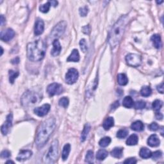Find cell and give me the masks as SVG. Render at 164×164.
I'll return each mask as SVG.
<instances>
[{
  "mask_svg": "<svg viewBox=\"0 0 164 164\" xmlns=\"http://www.w3.org/2000/svg\"><path fill=\"white\" fill-rule=\"evenodd\" d=\"M63 92V87L62 85L56 83H51L47 87V92L50 96H54L56 95H59Z\"/></svg>",
  "mask_w": 164,
  "mask_h": 164,
  "instance_id": "9",
  "label": "cell"
},
{
  "mask_svg": "<svg viewBox=\"0 0 164 164\" xmlns=\"http://www.w3.org/2000/svg\"><path fill=\"white\" fill-rule=\"evenodd\" d=\"M108 153L105 149H100L96 154V158L99 160H105L108 156Z\"/></svg>",
  "mask_w": 164,
  "mask_h": 164,
  "instance_id": "28",
  "label": "cell"
},
{
  "mask_svg": "<svg viewBox=\"0 0 164 164\" xmlns=\"http://www.w3.org/2000/svg\"><path fill=\"white\" fill-rule=\"evenodd\" d=\"M32 156V151L30 150H21L17 156V160L22 162L28 160Z\"/></svg>",
  "mask_w": 164,
  "mask_h": 164,
  "instance_id": "14",
  "label": "cell"
},
{
  "mask_svg": "<svg viewBox=\"0 0 164 164\" xmlns=\"http://www.w3.org/2000/svg\"><path fill=\"white\" fill-rule=\"evenodd\" d=\"M15 35V32L11 28H8L1 32V39L3 41L8 42L14 38Z\"/></svg>",
  "mask_w": 164,
  "mask_h": 164,
  "instance_id": "11",
  "label": "cell"
},
{
  "mask_svg": "<svg viewBox=\"0 0 164 164\" xmlns=\"http://www.w3.org/2000/svg\"><path fill=\"white\" fill-rule=\"evenodd\" d=\"M5 23V18L3 15H1V26H3V24Z\"/></svg>",
  "mask_w": 164,
  "mask_h": 164,
  "instance_id": "49",
  "label": "cell"
},
{
  "mask_svg": "<svg viewBox=\"0 0 164 164\" xmlns=\"http://www.w3.org/2000/svg\"><path fill=\"white\" fill-rule=\"evenodd\" d=\"M49 2L50 3L51 5L53 6L54 7H55V6H56L58 5V1H49Z\"/></svg>",
  "mask_w": 164,
  "mask_h": 164,
  "instance_id": "48",
  "label": "cell"
},
{
  "mask_svg": "<svg viewBox=\"0 0 164 164\" xmlns=\"http://www.w3.org/2000/svg\"><path fill=\"white\" fill-rule=\"evenodd\" d=\"M12 63H14V64H17V63H19V58L16 57L14 59H13L12 60Z\"/></svg>",
  "mask_w": 164,
  "mask_h": 164,
  "instance_id": "47",
  "label": "cell"
},
{
  "mask_svg": "<svg viewBox=\"0 0 164 164\" xmlns=\"http://www.w3.org/2000/svg\"><path fill=\"white\" fill-rule=\"evenodd\" d=\"M126 61L130 66L137 68L142 63V58L139 55L130 53L126 56Z\"/></svg>",
  "mask_w": 164,
  "mask_h": 164,
  "instance_id": "7",
  "label": "cell"
},
{
  "mask_svg": "<svg viewBox=\"0 0 164 164\" xmlns=\"http://www.w3.org/2000/svg\"><path fill=\"white\" fill-rule=\"evenodd\" d=\"M44 23L41 19L38 18L37 19L35 24L34 33L36 35H40L44 32Z\"/></svg>",
  "mask_w": 164,
  "mask_h": 164,
  "instance_id": "13",
  "label": "cell"
},
{
  "mask_svg": "<svg viewBox=\"0 0 164 164\" xmlns=\"http://www.w3.org/2000/svg\"><path fill=\"white\" fill-rule=\"evenodd\" d=\"M123 149L121 148H115L111 151V155L116 158H120L122 156Z\"/></svg>",
  "mask_w": 164,
  "mask_h": 164,
  "instance_id": "27",
  "label": "cell"
},
{
  "mask_svg": "<svg viewBox=\"0 0 164 164\" xmlns=\"http://www.w3.org/2000/svg\"><path fill=\"white\" fill-rule=\"evenodd\" d=\"M83 32L87 35H89L90 33V26L89 25H87L84 27H83Z\"/></svg>",
  "mask_w": 164,
  "mask_h": 164,
  "instance_id": "44",
  "label": "cell"
},
{
  "mask_svg": "<svg viewBox=\"0 0 164 164\" xmlns=\"http://www.w3.org/2000/svg\"><path fill=\"white\" fill-rule=\"evenodd\" d=\"M50 108H51V106L49 104H44L41 106L35 108L34 109V113L39 117H44L48 114V113L50 110Z\"/></svg>",
  "mask_w": 164,
  "mask_h": 164,
  "instance_id": "12",
  "label": "cell"
},
{
  "mask_svg": "<svg viewBox=\"0 0 164 164\" xmlns=\"http://www.w3.org/2000/svg\"><path fill=\"white\" fill-rule=\"evenodd\" d=\"M58 104L60 106L63 107V108H67L69 105V99L68 98L63 97L59 100Z\"/></svg>",
  "mask_w": 164,
  "mask_h": 164,
  "instance_id": "37",
  "label": "cell"
},
{
  "mask_svg": "<svg viewBox=\"0 0 164 164\" xmlns=\"http://www.w3.org/2000/svg\"><path fill=\"white\" fill-rule=\"evenodd\" d=\"M163 2V1H156V3H158V4H160V3H162Z\"/></svg>",
  "mask_w": 164,
  "mask_h": 164,
  "instance_id": "51",
  "label": "cell"
},
{
  "mask_svg": "<svg viewBox=\"0 0 164 164\" xmlns=\"http://www.w3.org/2000/svg\"><path fill=\"white\" fill-rule=\"evenodd\" d=\"M1 55H3V48H1Z\"/></svg>",
  "mask_w": 164,
  "mask_h": 164,
  "instance_id": "52",
  "label": "cell"
},
{
  "mask_svg": "<svg viewBox=\"0 0 164 164\" xmlns=\"http://www.w3.org/2000/svg\"><path fill=\"white\" fill-rule=\"evenodd\" d=\"M128 21V17L122 15L112 26L108 35V42L112 48L118 46L121 41Z\"/></svg>",
  "mask_w": 164,
  "mask_h": 164,
  "instance_id": "2",
  "label": "cell"
},
{
  "mask_svg": "<svg viewBox=\"0 0 164 164\" xmlns=\"http://www.w3.org/2000/svg\"><path fill=\"white\" fill-rule=\"evenodd\" d=\"M139 141L138 136L135 134L130 135L129 138L126 140V144L128 146H135Z\"/></svg>",
  "mask_w": 164,
  "mask_h": 164,
  "instance_id": "23",
  "label": "cell"
},
{
  "mask_svg": "<svg viewBox=\"0 0 164 164\" xmlns=\"http://www.w3.org/2000/svg\"><path fill=\"white\" fill-rule=\"evenodd\" d=\"M80 48H81L82 51L83 53H85L88 49V46H87V42L85 41V39H81V41L80 42Z\"/></svg>",
  "mask_w": 164,
  "mask_h": 164,
  "instance_id": "38",
  "label": "cell"
},
{
  "mask_svg": "<svg viewBox=\"0 0 164 164\" xmlns=\"http://www.w3.org/2000/svg\"><path fill=\"white\" fill-rule=\"evenodd\" d=\"M128 135V130L126 129H121L119 130L118 133H117V137H118L119 139L125 138Z\"/></svg>",
  "mask_w": 164,
  "mask_h": 164,
  "instance_id": "34",
  "label": "cell"
},
{
  "mask_svg": "<svg viewBox=\"0 0 164 164\" xmlns=\"http://www.w3.org/2000/svg\"><path fill=\"white\" fill-rule=\"evenodd\" d=\"M162 156V152L160 151H156L152 153L151 156V157H152V158L153 160H158L160 158H161Z\"/></svg>",
  "mask_w": 164,
  "mask_h": 164,
  "instance_id": "39",
  "label": "cell"
},
{
  "mask_svg": "<svg viewBox=\"0 0 164 164\" xmlns=\"http://www.w3.org/2000/svg\"><path fill=\"white\" fill-rule=\"evenodd\" d=\"M163 106V103L160 100L156 99L155 101L153 103V108L156 112H159V110L162 108V107Z\"/></svg>",
  "mask_w": 164,
  "mask_h": 164,
  "instance_id": "31",
  "label": "cell"
},
{
  "mask_svg": "<svg viewBox=\"0 0 164 164\" xmlns=\"http://www.w3.org/2000/svg\"><path fill=\"white\" fill-rule=\"evenodd\" d=\"M53 49L51 51V55L53 56H58L62 50V46L60 45V43L58 41V39H55L53 42Z\"/></svg>",
  "mask_w": 164,
  "mask_h": 164,
  "instance_id": "15",
  "label": "cell"
},
{
  "mask_svg": "<svg viewBox=\"0 0 164 164\" xmlns=\"http://www.w3.org/2000/svg\"><path fill=\"white\" fill-rule=\"evenodd\" d=\"M156 118L157 119L161 120L163 118V115L160 112H156Z\"/></svg>",
  "mask_w": 164,
  "mask_h": 164,
  "instance_id": "46",
  "label": "cell"
},
{
  "mask_svg": "<svg viewBox=\"0 0 164 164\" xmlns=\"http://www.w3.org/2000/svg\"><path fill=\"white\" fill-rule=\"evenodd\" d=\"M148 128L151 131L156 132L159 129V126L156 122H152L151 124H150V125H149Z\"/></svg>",
  "mask_w": 164,
  "mask_h": 164,
  "instance_id": "41",
  "label": "cell"
},
{
  "mask_svg": "<svg viewBox=\"0 0 164 164\" xmlns=\"http://www.w3.org/2000/svg\"><path fill=\"white\" fill-rule=\"evenodd\" d=\"M89 12V8L87 6L81 7L80 8V14L82 17H85L87 15Z\"/></svg>",
  "mask_w": 164,
  "mask_h": 164,
  "instance_id": "40",
  "label": "cell"
},
{
  "mask_svg": "<svg viewBox=\"0 0 164 164\" xmlns=\"http://www.w3.org/2000/svg\"><path fill=\"white\" fill-rule=\"evenodd\" d=\"M19 75V72L14 71L13 70L9 71V81L11 83H14L15 80L18 78Z\"/></svg>",
  "mask_w": 164,
  "mask_h": 164,
  "instance_id": "32",
  "label": "cell"
},
{
  "mask_svg": "<svg viewBox=\"0 0 164 164\" xmlns=\"http://www.w3.org/2000/svg\"><path fill=\"white\" fill-rule=\"evenodd\" d=\"M118 82L121 86L126 85L128 82V79L125 74L121 73V74H119L118 75Z\"/></svg>",
  "mask_w": 164,
  "mask_h": 164,
  "instance_id": "26",
  "label": "cell"
},
{
  "mask_svg": "<svg viewBox=\"0 0 164 164\" xmlns=\"http://www.w3.org/2000/svg\"><path fill=\"white\" fill-rule=\"evenodd\" d=\"M85 162L89 163H92L94 162V153L91 150H89L85 156Z\"/></svg>",
  "mask_w": 164,
  "mask_h": 164,
  "instance_id": "33",
  "label": "cell"
},
{
  "mask_svg": "<svg viewBox=\"0 0 164 164\" xmlns=\"http://www.w3.org/2000/svg\"><path fill=\"white\" fill-rule=\"evenodd\" d=\"M133 105H134V101H133L132 97L126 96L125 98H124L122 101V105L123 106H125V108H132L133 106Z\"/></svg>",
  "mask_w": 164,
  "mask_h": 164,
  "instance_id": "21",
  "label": "cell"
},
{
  "mask_svg": "<svg viewBox=\"0 0 164 164\" xmlns=\"http://www.w3.org/2000/svg\"><path fill=\"white\" fill-rule=\"evenodd\" d=\"M12 120H13V116L12 113H9V114L6 117V120L1 126V132L3 135H6L9 133L10 130H11L12 126Z\"/></svg>",
  "mask_w": 164,
  "mask_h": 164,
  "instance_id": "10",
  "label": "cell"
},
{
  "mask_svg": "<svg viewBox=\"0 0 164 164\" xmlns=\"http://www.w3.org/2000/svg\"><path fill=\"white\" fill-rule=\"evenodd\" d=\"M157 90L159 92H160L161 94H163V83H160V84L159 85L157 86Z\"/></svg>",
  "mask_w": 164,
  "mask_h": 164,
  "instance_id": "45",
  "label": "cell"
},
{
  "mask_svg": "<svg viewBox=\"0 0 164 164\" xmlns=\"http://www.w3.org/2000/svg\"><path fill=\"white\" fill-rule=\"evenodd\" d=\"M152 93V90L148 86H144L140 90V94L144 97H148Z\"/></svg>",
  "mask_w": 164,
  "mask_h": 164,
  "instance_id": "29",
  "label": "cell"
},
{
  "mask_svg": "<svg viewBox=\"0 0 164 164\" xmlns=\"http://www.w3.org/2000/svg\"><path fill=\"white\" fill-rule=\"evenodd\" d=\"M131 128L136 132H141L144 128V125L140 120H137L132 124Z\"/></svg>",
  "mask_w": 164,
  "mask_h": 164,
  "instance_id": "20",
  "label": "cell"
},
{
  "mask_svg": "<svg viewBox=\"0 0 164 164\" xmlns=\"http://www.w3.org/2000/svg\"><path fill=\"white\" fill-rule=\"evenodd\" d=\"M110 142H111V139L109 137H105L104 138L101 139L99 142V146L102 147V148H106L108 146Z\"/></svg>",
  "mask_w": 164,
  "mask_h": 164,
  "instance_id": "30",
  "label": "cell"
},
{
  "mask_svg": "<svg viewBox=\"0 0 164 164\" xmlns=\"http://www.w3.org/2000/svg\"><path fill=\"white\" fill-rule=\"evenodd\" d=\"M28 58L32 62H39L44 58L46 46L41 39L30 42L26 48Z\"/></svg>",
  "mask_w": 164,
  "mask_h": 164,
  "instance_id": "3",
  "label": "cell"
},
{
  "mask_svg": "<svg viewBox=\"0 0 164 164\" xmlns=\"http://www.w3.org/2000/svg\"><path fill=\"white\" fill-rule=\"evenodd\" d=\"M42 99V89L39 87H33L24 93L21 98V103L24 107L30 108L39 104Z\"/></svg>",
  "mask_w": 164,
  "mask_h": 164,
  "instance_id": "4",
  "label": "cell"
},
{
  "mask_svg": "<svg viewBox=\"0 0 164 164\" xmlns=\"http://www.w3.org/2000/svg\"><path fill=\"white\" fill-rule=\"evenodd\" d=\"M70 151H71V145H70L69 144H65L64 147H63L62 151V158L63 160H66L68 159Z\"/></svg>",
  "mask_w": 164,
  "mask_h": 164,
  "instance_id": "24",
  "label": "cell"
},
{
  "mask_svg": "<svg viewBox=\"0 0 164 164\" xmlns=\"http://www.w3.org/2000/svg\"><path fill=\"white\" fill-rule=\"evenodd\" d=\"M78 71L75 68H71L68 70L65 75V82L69 85H72L76 82L78 79Z\"/></svg>",
  "mask_w": 164,
  "mask_h": 164,
  "instance_id": "8",
  "label": "cell"
},
{
  "mask_svg": "<svg viewBox=\"0 0 164 164\" xmlns=\"http://www.w3.org/2000/svg\"><path fill=\"white\" fill-rule=\"evenodd\" d=\"M14 163V162H12V161H11V160H8V161L6 162V163Z\"/></svg>",
  "mask_w": 164,
  "mask_h": 164,
  "instance_id": "50",
  "label": "cell"
},
{
  "mask_svg": "<svg viewBox=\"0 0 164 164\" xmlns=\"http://www.w3.org/2000/svg\"><path fill=\"white\" fill-rule=\"evenodd\" d=\"M146 102L144 101H137L135 103H134V106L135 108L137 110H140V109H143L144 108L146 107Z\"/></svg>",
  "mask_w": 164,
  "mask_h": 164,
  "instance_id": "36",
  "label": "cell"
},
{
  "mask_svg": "<svg viewBox=\"0 0 164 164\" xmlns=\"http://www.w3.org/2000/svg\"><path fill=\"white\" fill-rule=\"evenodd\" d=\"M90 130V126L89 124H86L84 126V128H83V132L82 133V135H81V142H84L85 140H86L87 137L88 135H89V133Z\"/></svg>",
  "mask_w": 164,
  "mask_h": 164,
  "instance_id": "25",
  "label": "cell"
},
{
  "mask_svg": "<svg viewBox=\"0 0 164 164\" xmlns=\"http://www.w3.org/2000/svg\"><path fill=\"white\" fill-rule=\"evenodd\" d=\"M113 125H114V119L112 117L107 118L103 123V128L105 130H109Z\"/></svg>",
  "mask_w": 164,
  "mask_h": 164,
  "instance_id": "19",
  "label": "cell"
},
{
  "mask_svg": "<svg viewBox=\"0 0 164 164\" xmlns=\"http://www.w3.org/2000/svg\"><path fill=\"white\" fill-rule=\"evenodd\" d=\"M58 141L55 140L50 146L48 151L43 158L44 162L46 163H53L58 158Z\"/></svg>",
  "mask_w": 164,
  "mask_h": 164,
  "instance_id": "5",
  "label": "cell"
},
{
  "mask_svg": "<svg viewBox=\"0 0 164 164\" xmlns=\"http://www.w3.org/2000/svg\"><path fill=\"white\" fill-rule=\"evenodd\" d=\"M160 140L156 134L151 135L148 140V144L151 147H157L160 145Z\"/></svg>",
  "mask_w": 164,
  "mask_h": 164,
  "instance_id": "16",
  "label": "cell"
},
{
  "mask_svg": "<svg viewBox=\"0 0 164 164\" xmlns=\"http://www.w3.org/2000/svg\"><path fill=\"white\" fill-rule=\"evenodd\" d=\"M137 160L135 158H127L125 162H124V163H126V164H135L137 163Z\"/></svg>",
  "mask_w": 164,
  "mask_h": 164,
  "instance_id": "43",
  "label": "cell"
},
{
  "mask_svg": "<svg viewBox=\"0 0 164 164\" xmlns=\"http://www.w3.org/2000/svg\"><path fill=\"white\" fill-rule=\"evenodd\" d=\"M67 28V23L65 21H62L58 23L50 33L49 38L51 39H58V37L62 36L65 32Z\"/></svg>",
  "mask_w": 164,
  "mask_h": 164,
  "instance_id": "6",
  "label": "cell"
},
{
  "mask_svg": "<svg viewBox=\"0 0 164 164\" xmlns=\"http://www.w3.org/2000/svg\"><path fill=\"white\" fill-rule=\"evenodd\" d=\"M151 155H152L151 151L148 148H143L140 150L139 155L142 158H144V159L149 158L151 156Z\"/></svg>",
  "mask_w": 164,
  "mask_h": 164,
  "instance_id": "22",
  "label": "cell"
},
{
  "mask_svg": "<svg viewBox=\"0 0 164 164\" xmlns=\"http://www.w3.org/2000/svg\"><path fill=\"white\" fill-rule=\"evenodd\" d=\"M55 126V119L53 117L46 119L39 126L35 139V144L38 148H42L48 142L50 136L54 132Z\"/></svg>",
  "mask_w": 164,
  "mask_h": 164,
  "instance_id": "1",
  "label": "cell"
},
{
  "mask_svg": "<svg viewBox=\"0 0 164 164\" xmlns=\"http://www.w3.org/2000/svg\"><path fill=\"white\" fill-rule=\"evenodd\" d=\"M11 156V153L8 150L3 151L1 153V157L3 158H8Z\"/></svg>",
  "mask_w": 164,
  "mask_h": 164,
  "instance_id": "42",
  "label": "cell"
},
{
  "mask_svg": "<svg viewBox=\"0 0 164 164\" xmlns=\"http://www.w3.org/2000/svg\"><path fill=\"white\" fill-rule=\"evenodd\" d=\"M51 6V4H50V3L48 1L46 3H45V4L40 6L39 10H40V11L42 13H47V12H48V11H49L50 6Z\"/></svg>",
  "mask_w": 164,
  "mask_h": 164,
  "instance_id": "35",
  "label": "cell"
},
{
  "mask_svg": "<svg viewBox=\"0 0 164 164\" xmlns=\"http://www.w3.org/2000/svg\"><path fill=\"white\" fill-rule=\"evenodd\" d=\"M151 41L154 46L155 47L156 49H160L162 48V40L160 36L158 34H155L151 37Z\"/></svg>",
  "mask_w": 164,
  "mask_h": 164,
  "instance_id": "17",
  "label": "cell"
},
{
  "mask_svg": "<svg viewBox=\"0 0 164 164\" xmlns=\"http://www.w3.org/2000/svg\"><path fill=\"white\" fill-rule=\"evenodd\" d=\"M80 60V54L78 49H73L71 55L69 56V57L67 59L68 62H78Z\"/></svg>",
  "mask_w": 164,
  "mask_h": 164,
  "instance_id": "18",
  "label": "cell"
}]
</instances>
